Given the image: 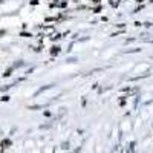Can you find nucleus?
I'll return each mask as SVG.
<instances>
[{"label": "nucleus", "instance_id": "obj_1", "mask_svg": "<svg viewBox=\"0 0 153 153\" xmlns=\"http://www.w3.org/2000/svg\"><path fill=\"white\" fill-rule=\"evenodd\" d=\"M0 2H2V0H0Z\"/></svg>", "mask_w": 153, "mask_h": 153}]
</instances>
